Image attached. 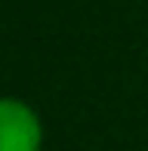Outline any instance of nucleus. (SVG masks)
<instances>
[{
	"mask_svg": "<svg viewBox=\"0 0 148 151\" xmlns=\"http://www.w3.org/2000/svg\"><path fill=\"white\" fill-rule=\"evenodd\" d=\"M40 117L19 99H0V151H40Z\"/></svg>",
	"mask_w": 148,
	"mask_h": 151,
	"instance_id": "nucleus-1",
	"label": "nucleus"
}]
</instances>
